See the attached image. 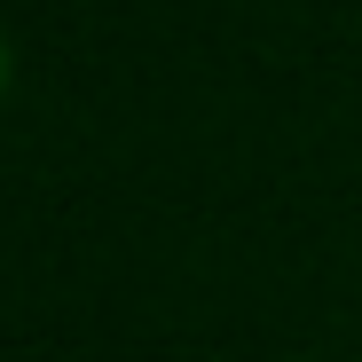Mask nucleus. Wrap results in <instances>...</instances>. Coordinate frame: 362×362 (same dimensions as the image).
<instances>
[{
  "mask_svg": "<svg viewBox=\"0 0 362 362\" xmlns=\"http://www.w3.org/2000/svg\"><path fill=\"white\" fill-rule=\"evenodd\" d=\"M0 87H8V40H0Z\"/></svg>",
  "mask_w": 362,
  "mask_h": 362,
  "instance_id": "f257e3e1",
  "label": "nucleus"
}]
</instances>
